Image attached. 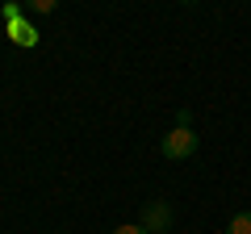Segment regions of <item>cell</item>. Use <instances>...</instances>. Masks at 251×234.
Instances as JSON below:
<instances>
[{
    "instance_id": "cell-7",
    "label": "cell",
    "mask_w": 251,
    "mask_h": 234,
    "mask_svg": "<svg viewBox=\"0 0 251 234\" xmlns=\"http://www.w3.org/2000/svg\"><path fill=\"white\" fill-rule=\"evenodd\" d=\"M21 17V9H17V4H4V21H9V25H13V21H17Z\"/></svg>"
},
{
    "instance_id": "cell-4",
    "label": "cell",
    "mask_w": 251,
    "mask_h": 234,
    "mask_svg": "<svg viewBox=\"0 0 251 234\" xmlns=\"http://www.w3.org/2000/svg\"><path fill=\"white\" fill-rule=\"evenodd\" d=\"M226 234H251V209H243V213H234L230 222H226Z\"/></svg>"
},
{
    "instance_id": "cell-3",
    "label": "cell",
    "mask_w": 251,
    "mask_h": 234,
    "mask_svg": "<svg viewBox=\"0 0 251 234\" xmlns=\"http://www.w3.org/2000/svg\"><path fill=\"white\" fill-rule=\"evenodd\" d=\"M9 38H13L17 46H34V42H38L34 25H25V21H13V25H9Z\"/></svg>"
},
{
    "instance_id": "cell-5",
    "label": "cell",
    "mask_w": 251,
    "mask_h": 234,
    "mask_svg": "<svg viewBox=\"0 0 251 234\" xmlns=\"http://www.w3.org/2000/svg\"><path fill=\"white\" fill-rule=\"evenodd\" d=\"M54 9H59L54 0H34V4H29V13H34V17H50Z\"/></svg>"
},
{
    "instance_id": "cell-6",
    "label": "cell",
    "mask_w": 251,
    "mask_h": 234,
    "mask_svg": "<svg viewBox=\"0 0 251 234\" xmlns=\"http://www.w3.org/2000/svg\"><path fill=\"white\" fill-rule=\"evenodd\" d=\"M113 234H147V230H143V226H138V222H126V226H117Z\"/></svg>"
},
{
    "instance_id": "cell-1",
    "label": "cell",
    "mask_w": 251,
    "mask_h": 234,
    "mask_svg": "<svg viewBox=\"0 0 251 234\" xmlns=\"http://www.w3.org/2000/svg\"><path fill=\"white\" fill-rule=\"evenodd\" d=\"M197 134L193 130H184V126H172L168 134H163V142H159V155L163 159H172V163H180V159H193L197 155Z\"/></svg>"
},
{
    "instance_id": "cell-2",
    "label": "cell",
    "mask_w": 251,
    "mask_h": 234,
    "mask_svg": "<svg viewBox=\"0 0 251 234\" xmlns=\"http://www.w3.org/2000/svg\"><path fill=\"white\" fill-rule=\"evenodd\" d=\"M138 226H143L147 234H172V226H176V213H172L168 201H147L143 213H138Z\"/></svg>"
}]
</instances>
